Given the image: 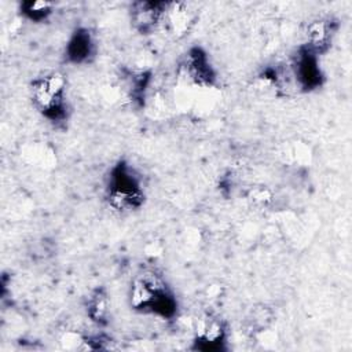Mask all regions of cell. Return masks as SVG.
<instances>
[{"label": "cell", "instance_id": "obj_1", "mask_svg": "<svg viewBox=\"0 0 352 352\" xmlns=\"http://www.w3.org/2000/svg\"><path fill=\"white\" fill-rule=\"evenodd\" d=\"M66 78L54 72L33 80L32 99L36 109L50 121H62L66 118Z\"/></svg>", "mask_w": 352, "mask_h": 352}, {"label": "cell", "instance_id": "obj_2", "mask_svg": "<svg viewBox=\"0 0 352 352\" xmlns=\"http://www.w3.org/2000/svg\"><path fill=\"white\" fill-rule=\"evenodd\" d=\"M107 198L110 205L116 209L140 206L143 201L140 182L129 165L120 162L111 169L107 184Z\"/></svg>", "mask_w": 352, "mask_h": 352}, {"label": "cell", "instance_id": "obj_3", "mask_svg": "<svg viewBox=\"0 0 352 352\" xmlns=\"http://www.w3.org/2000/svg\"><path fill=\"white\" fill-rule=\"evenodd\" d=\"M179 73L187 82L202 88L210 87L216 81V73L209 62V58L199 47L188 50L179 66Z\"/></svg>", "mask_w": 352, "mask_h": 352}, {"label": "cell", "instance_id": "obj_4", "mask_svg": "<svg viewBox=\"0 0 352 352\" xmlns=\"http://www.w3.org/2000/svg\"><path fill=\"white\" fill-rule=\"evenodd\" d=\"M168 286L154 272H143L135 278L129 290V304L133 309L140 312L150 311L154 301L165 292Z\"/></svg>", "mask_w": 352, "mask_h": 352}, {"label": "cell", "instance_id": "obj_5", "mask_svg": "<svg viewBox=\"0 0 352 352\" xmlns=\"http://www.w3.org/2000/svg\"><path fill=\"white\" fill-rule=\"evenodd\" d=\"M319 55L307 45L300 47L293 60V76L297 85L304 91H312L322 85L323 73L319 65Z\"/></svg>", "mask_w": 352, "mask_h": 352}, {"label": "cell", "instance_id": "obj_6", "mask_svg": "<svg viewBox=\"0 0 352 352\" xmlns=\"http://www.w3.org/2000/svg\"><path fill=\"white\" fill-rule=\"evenodd\" d=\"M168 3L135 1L131 6V22L140 33L153 32L164 19Z\"/></svg>", "mask_w": 352, "mask_h": 352}, {"label": "cell", "instance_id": "obj_7", "mask_svg": "<svg viewBox=\"0 0 352 352\" xmlns=\"http://www.w3.org/2000/svg\"><path fill=\"white\" fill-rule=\"evenodd\" d=\"M65 56L73 65L88 63L95 56V41L88 29L78 28L74 30L66 44Z\"/></svg>", "mask_w": 352, "mask_h": 352}, {"label": "cell", "instance_id": "obj_8", "mask_svg": "<svg viewBox=\"0 0 352 352\" xmlns=\"http://www.w3.org/2000/svg\"><path fill=\"white\" fill-rule=\"evenodd\" d=\"M333 22L329 19L311 21L305 28V44L315 54L324 52L333 37Z\"/></svg>", "mask_w": 352, "mask_h": 352}, {"label": "cell", "instance_id": "obj_9", "mask_svg": "<svg viewBox=\"0 0 352 352\" xmlns=\"http://www.w3.org/2000/svg\"><path fill=\"white\" fill-rule=\"evenodd\" d=\"M162 22H166L170 33L182 36L188 30L191 14L183 3H168Z\"/></svg>", "mask_w": 352, "mask_h": 352}, {"label": "cell", "instance_id": "obj_10", "mask_svg": "<svg viewBox=\"0 0 352 352\" xmlns=\"http://www.w3.org/2000/svg\"><path fill=\"white\" fill-rule=\"evenodd\" d=\"M87 312L91 320L98 324L106 323L109 312V298L103 289H96L89 297L87 304Z\"/></svg>", "mask_w": 352, "mask_h": 352}, {"label": "cell", "instance_id": "obj_11", "mask_svg": "<svg viewBox=\"0 0 352 352\" xmlns=\"http://www.w3.org/2000/svg\"><path fill=\"white\" fill-rule=\"evenodd\" d=\"M21 14L33 22H41L45 21L54 10V4L50 1H40V0H34V1H22L19 6Z\"/></svg>", "mask_w": 352, "mask_h": 352}, {"label": "cell", "instance_id": "obj_12", "mask_svg": "<svg viewBox=\"0 0 352 352\" xmlns=\"http://www.w3.org/2000/svg\"><path fill=\"white\" fill-rule=\"evenodd\" d=\"M272 320V314L267 307H260L253 309L252 316H250V323L254 329H257L258 331L267 329L270 326Z\"/></svg>", "mask_w": 352, "mask_h": 352}]
</instances>
